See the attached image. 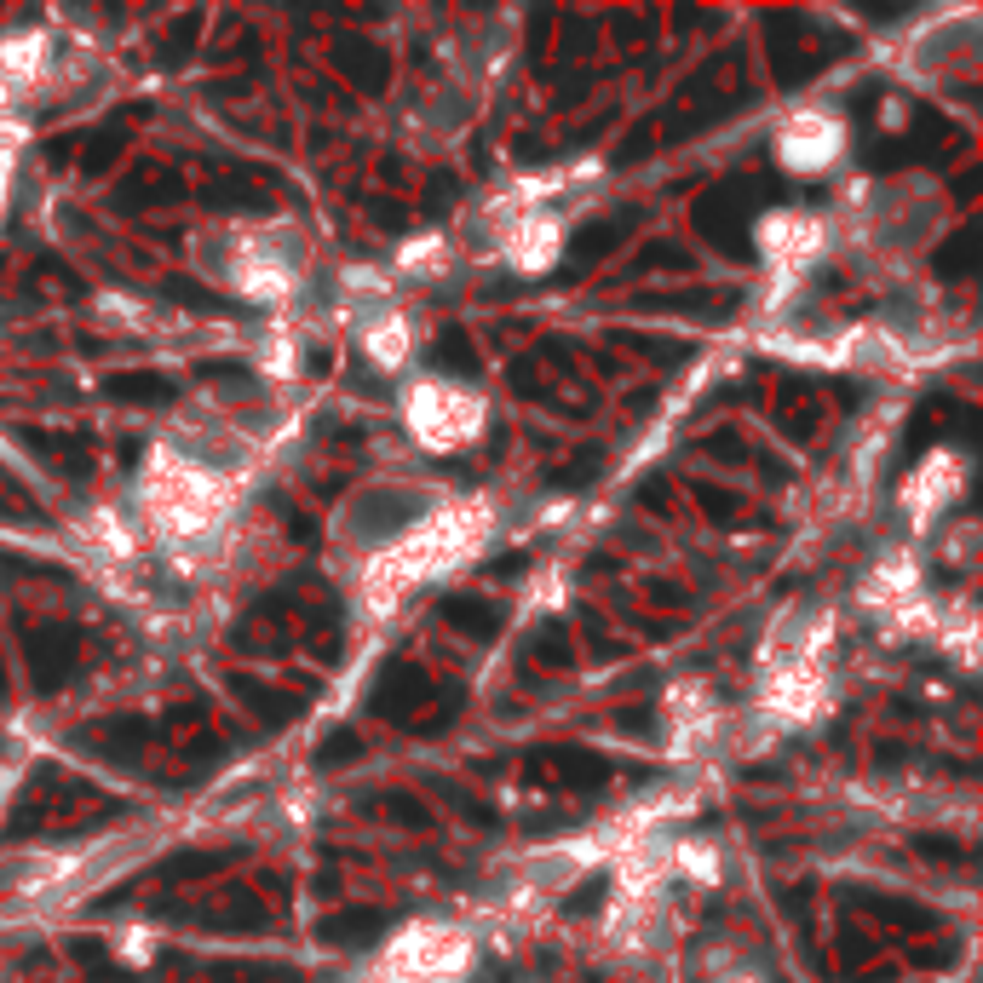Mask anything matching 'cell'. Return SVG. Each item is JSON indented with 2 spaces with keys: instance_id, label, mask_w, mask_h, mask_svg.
I'll return each instance as SVG.
<instances>
[{
  "instance_id": "2",
  "label": "cell",
  "mask_w": 983,
  "mask_h": 983,
  "mask_svg": "<svg viewBox=\"0 0 983 983\" xmlns=\"http://www.w3.org/2000/svg\"><path fill=\"white\" fill-rule=\"evenodd\" d=\"M495 535V506L489 501H449L432 506L426 518H414L403 535H391L386 547L368 558L363 570V610L391 616L403 610L420 587L449 581L455 570H466Z\"/></svg>"
},
{
  "instance_id": "18",
  "label": "cell",
  "mask_w": 983,
  "mask_h": 983,
  "mask_svg": "<svg viewBox=\"0 0 983 983\" xmlns=\"http://www.w3.org/2000/svg\"><path fill=\"white\" fill-rule=\"evenodd\" d=\"M713 983H765V972H754V966H736V972H719Z\"/></svg>"
},
{
  "instance_id": "15",
  "label": "cell",
  "mask_w": 983,
  "mask_h": 983,
  "mask_svg": "<svg viewBox=\"0 0 983 983\" xmlns=\"http://www.w3.org/2000/svg\"><path fill=\"white\" fill-rule=\"evenodd\" d=\"M253 357H259V374H271V380H288V374H299V340L288 334V328H282V322H271V328L259 334Z\"/></svg>"
},
{
  "instance_id": "14",
  "label": "cell",
  "mask_w": 983,
  "mask_h": 983,
  "mask_svg": "<svg viewBox=\"0 0 983 983\" xmlns=\"http://www.w3.org/2000/svg\"><path fill=\"white\" fill-rule=\"evenodd\" d=\"M391 271L409 276V282L443 276V271H449V236H443V230H420V236H409V242L397 248V259H391Z\"/></svg>"
},
{
  "instance_id": "7",
  "label": "cell",
  "mask_w": 983,
  "mask_h": 983,
  "mask_svg": "<svg viewBox=\"0 0 983 983\" xmlns=\"http://www.w3.org/2000/svg\"><path fill=\"white\" fill-rule=\"evenodd\" d=\"M828 242H834V230L817 207H800V202H782V207H765L754 219V253L765 276L777 282V288H794L805 276L823 265Z\"/></svg>"
},
{
  "instance_id": "16",
  "label": "cell",
  "mask_w": 983,
  "mask_h": 983,
  "mask_svg": "<svg viewBox=\"0 0 983 983\" xmlns=\"http://www.w3.org/2000/svg\"><path fill=\"white\" fill-rule=\"evenodd\" d=\"M115 955H127V966H144L156 955V938L138 932V926H127V932H115Z\"/></svg>"
},
{
  "instance_id": "5",
  "label": "cell",
  "mask_w": 983,
  "mask_h": 983,
  "mask_svg": "<svg viewBox=\"0 0 983 983\" xmlns=\"http://www.w3.org/2000/svg\"><path fill=\"white\" fill-rule=\"evenodd\" d=\"M472 949V932L455 920H409L374 949L363 972H351V983H455L466 978Z\"/></svg>"
},
{
  "instance_id": "6",
  "label": "cell",
  "mask_w": 983,
  "mask_h": 983,
  "mask_svg": "<svg viewBox=\"0 0 983 983\" xmlns=\"http://www.w3.org/2000/svg\"><path fill=\"white\" fill-rule=\"evenodd\" d=\"M851 156V115L828 98H805L777 121L771 161L788 179H834Z\"/></svg>"
},
{
  "instance_id": "4",
  "label": "cell",
  "mask_w": 983,
  "mask_h": 983,
  "mask_svg": "<svg viewBox=\"0 0 983 983\" xmlns=\"http://www.w3.org/2000/svg\"><path fill=\"white\" fill-rule=\"evenodd\" d=\"M397 420H403V432L420 455H472L489 426H495V414H489V397H483L472 380H460V374H414L403 380L397 391Z\"/></svg>"
},
{
  "instance_id": "11",
  "label": "cell",
  "mask_w": 983,
  "mask_h": 983,
  "mask_svg": "<svg viewBox=\"0 0 983 983\" xmlns=\"http://www.w3.org/2000/svg\"><path fill=\"white\" fill-rule=\"evenodd\" d=\"M58 75V41L23 23V29H6L0 35V98H35Z\"/></svg>"
},
{
  "instance_id": "12",
  "label": "cell",
  "mask_w": 983,
  "mask_h": 983,
  "mask_svg": "<svg viewBox=\"0 0 983 983\" xmlns=\"http://www.w3.org/2000/svg\"><path fill=\"white\" fill-rule=\"evenodd\" d=\"M719 696H713L708 685H696V679H685V685H673L662 696V725L673 731V748L679 754H690V748H713L719 742Z\"/></svg>"
},
{
  "instance_id": "9",
  "label": "cell",
  "mask_w": 983,
  "mask_h": 983,
  "mask_svg": "<svg viewBox=\"0 0 983 983\" xmlns=\"http://www.w3.org/2000/svg\"><path fill=\"white\" fill-rule=\"evenodd\" d=\"M564 248H570V219L558 207H529V213H512L495 225V259L524 282L558 271Z\"/></svg>"
},
{
  "instance_id": "1",
  "label": "cell",
  "mask_w": 983,
  "mask_h": 983,
  "mask_svg": "<svg viewBox=\"0 0 983 983\" xmlns=\"http://www.w3.org/2000/svg\"><path fill=\"white\" fill-rule=\"evenodd\" d=\"M236 455L242 443L219 432L213 443H190V437H161L144 449L133 478V518L138 529L161 541L167 552H202L236 518Z\"/></svg>"
},
{
  "instance_id": "3",
  "label": "cell",
  "mask_w": 983,
  "mask_h": 983,
  "mask_svg": "<svg viewBox=\"0 0 983 983\" xmlns=\"http://www.w3.org/2000/svg\"><path fill=\"white\" fill-rule=\"evenodd\" d=\"M196 265L213 288H225L259 311H282L305 288V259H299L288 225H253V219L213 225L196 242Z\"/></svg>"
},
{
  "instance_id": "17",
  "label": "cell",
  "mask_w": 983,
  "mask_h": 983,
  "mask_svg": "<svg viewBox=\"0 0 983 983\" xmlns=\"http://www.w3.org/2000/svg\"><path fill=\"white\" fill-rule=\"evenodd\" d=\"M874 121H880L886 133H903V127H909V98H903V92H886L880 110H874Z\"/></svg>"
},
{
  "instance_id": "13",
  "label": "cell",
  "mask_w": 983,
  "mask_h": 983,
  "mask_svg": "<svg viewBox=\"0 0 983 983\" xmlns=\"http://www.w3.org/2000/svg\"><path fill=\"white\" fill-rule=\"evenodd\" d=\"M662 863H667V880H690V886H719L725 880V851L708 834H673V840H662Z\"/></svg>"
},
{
  "instance_id": "10",
  "label": "cell",
  "mask_w": 983,
  "mask_h": 983,
  "mask_svg": "<svg viewBox=\"0 0 983 983\" xmlns=\"http://www.w3.org/2000/svg\"><path fill=\"white\" fill-rule=\"evenodd\" d=\"M351 317V345L363 351V363L374 374H409L414 357H420V334H414V317L391 299H374L363 311H345Z\"/></svg>"
},
{
  "instance_id": "8",
  "label": "cell",
  "mask_w": 983,
  "mask_h": 983,
  "mask_svg": "<svg viewBox=\"0 0 983 983\" xmlns=\"http://www.w3.org/2000/svg\"><path fill=\"white\" fill-rule=\"evenodd\" d=\"M966 495V455L961 449H926V455L903 472V483H897V518L909 529H943V518L961 506Z\"/></svg>"
}]
</instances>
